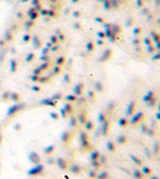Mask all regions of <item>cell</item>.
<instances>
[{
    "mask_svg": "<svg viewBox=\"0 0 160 179\" xmlns=\"http://www.w3.org/2000/svg\"><path fill=\"white\" fill-rule=\"evenodd\" d=\"M143 117H145V113H143L142 111H137V113H135V115L131 117V119L129 121V123L133 124V125H135L136 123H140V122L143 119Z\"/></svg>",
    "mask_w": 160,
    "mask_h": 179,
    "instance_id": "1",
    "label": "cell"
},
{
    "mask_svg": "<svg viewBox=\"0 0 160 179\" xmlns=\"http://www.w3.org/2000/svg\"><path fill=\"white\" fill-rule=\"evenodd\" d=\"M109 128H110V122L106 119L102 123V128H100V134L103 136H108L109 135Z\"/></svg>",
    "mask_w": 160,
    "mask_h": 179,
    "instance_id": "2",
    "label": "cell"
},
{
    "mask_svg": "<svg viewBox=\"0 0 160 179\" xmlns=\"http://www.w3.org/2000/svg\"><path fill=\"white\" fill-rule=\"evenodd\" d=\"M135 110H136V102H135V100H131L128 104V106H127L126 115H127V116H133L134 112H135Z\"/></svg>",
    "mask_w": 160,
    "mask_h": 179,
    "instance_id": "3",
    "label": "cell"
},
{
    "mask_svg": "<svg viewBox=\"0 0 160 179\" xmlns=\"http://www.w3.org/2000/svg\"><path fill=\"white\" fill-rule=\"evenodd\" d=\"M116 140H117L118 144H126V143L128 142V137L126 135H118Z\"/></svg>",
    "mask_w": 160,
    "mask_h": 179,
    "instance_id": "4",
    "label": "cell"
},
{
    "mask_svg": "<svg viewBox=\"0 0 160 179\" xmlns=\"http://www.w3.org/2000/svg\"><path fill=\"white\" fill-rule=\"evenodd\" d=\"M128 124H129V121H128V118H120L118 119V125L120 127H128Z\"/></svg>",
    "mask_w": 160,
    "mask_h": 179,
    "instance_id": "5",
    "label": "cell"
},
{
    "mask_svg": "<svg viewBox=\"0 0 160 179\" xmlns=\"http://www.w3.org/2000/svg\"><path fill=\"white\" fill-rule=\"evenodd\" d=\"M157 103H158V102H157V97H155V96H154L152 99H149L148 102H146V104H147L149 107H153L154 105H157Z\"/></svg>",
    "mask_w": 160,
    "mask_h": 179,
    "instance_id": "6",
    "label": "cell"
},
{
    "mask_svg": "<svg viewBox=\"0 0 160 179\" xmlns=\"http://www.w3.org/2000/svg\"><path fill=\"white\" fill-rule=\"evenodd\" d=\"M106 147H108V149H109L110 152H115V150H116V144L112 142V141H108Z\"/></svg>",
    "mask_w": 160,
    "mask_h": 179,
    "instance_id": "7",
    "label": "cell"
},
{
    "mask_svg": "<svg viewBox=\"0 0 160 179\" xmlns=\"http://www.w3.org/2000/svg\"><path fill=\"white\" fill-rule=\"evenodd\" d=\"M133 176H134V178H142V177H143V173H142L140 170L135 168L134 172H133Z\"/></svg>",
    "mask_w": 160,
    "mask_h": 179,
    "instance_id": "8",
    "label": "cell"
},
{
    "mask_svg": "<svg viewBox=\"0 0 160 179\" xmlns=\"http://www.w3.org/2000/svg\"><path fill=\"white\" fill-rule=\"evenodd\" d=\"M153 97H154V92H153V91H149V92H147V94L143 97V100H145V102H148V100L152 99Z\"/></svg>",
    "mask_w": 160,
    "mask_h": 179,
    "instance_id": "9",
    "label": "cell"
},
{
    "mask_svg": "<svg viewBox=\"0 0 160 179\" xmlns=\"http://www.w3.org/2000/svg\"><path fill=\"white\" fill-rule=\"evenodd\" d=\"M104 54H105V55H104L103 57H100V61H106V60L111 56V50H109V49H108V50H105V53H104Z\"/></svg>",
    "mask_w": 160,
    "mask_h": 179,
    "instance_id": "10",
    "label": "cell"
},
{
    "mask_svg": "<svg viewBox=\"0 0 160 179\" xmlns=\"http://www.w3.org/2000/svg\"><path fill=\"white\" fill-rule=\"evenodd\" d=\"M130 159H131V160H133V161H134V162H135V164H136L137 166H141V165H142L141 160H140L139 158H136L135 155H130Z\"/></svg>",
    "mask_w": 160,
    "mask_h": 179,
    "instance_id": "11",
    "label": "cell"
},
{
    "mask_svg": "<svg viewBox=\"0 0 160 179\" xmlns=\"http://www.w3.org/2000/svg\"><path fill=\"white\" fill-rule=\"evenodd\" d=\"M153 153L154 154H159L160 153V144L158 142H155L154 146H153Z\"/></svg>",
    "mask_w": 160,
    "mask_h": 179,
    "instance_id": "12",
    "label": "cell"
},
{
    "mask_svg": "<svg viewBox=\"0 0 160 179\" xmlns=\"http://www.w3.org/2000/svg\"><path fill=\"white\" fill-rule=\"evenodd\" d=\"M98 119H99V122L100 123H103L104 121H106L108 118H106V115L104 113V112H100L99 115H98Z\"/></svg>",
    "mask_w": 160,
    "mask_h": 179,
    "instance_id": "13",
    "label": "cell"
},
{
    "mask_svg": "<svg viewBox=\"0 0 160 179\" xmlns=\"http://www.w3.org/2000/svg\"><path fill=\"white\" fill-rule=\"evenodd\" d=\"M99 156H100L99 152H93V153L91 154V160H92V161H93V160H99Z\"/></svg>",
    "mask_w": 160,
    "mask_h": 179,
    "instance_id": "14",
    "label": "cell"
},
{
    "mask_svg": "<svg viewBox=\"0 0 160 179\" xmlns=\"http://www.w3.org/2000/svg\"><path fill=\"white\" fill-rule=\"evenodd\" d=\"M96 88L99 91V92H103L104 91V85H103V82H96Z\"/></svg>",
    "mask_w": 160,
    "mask_h": 179,
    "instance_id": "15",
    "label": "cell"
},
{
    "mask_svg": "<svg viewBox=\"0 0 160 179\" xmlns=\"http://www.w3.org/2000/svg\"><path fill=\"white\" fill-rule=\"evenodd\" d=\"M146 134H147L149 137H153V136H154V134H155V131H154V129H148V128H147Z\"/></svg>",
    "mask_w": 160,
    "mask_h": 179,
    "instance_id": "16",
    "label": "cell"
},
{
    "mask_svg": "<svg viewBox=\"0 0 160 179\" xmlns=\"http://www.w3.org/2000/svg\"><path fill=\"white\" fill-rule=\"evenodd\" d=\"M142 173H143V174H147V176H151L152 171H151L149 167H143V168H142Z\"/></svg>",
    "mask_w": 160,
    "mask_h": 179,
    "instance_id": "17",
    "label": "cell"
},
{
    "mask_svg": "<svg viewBox=\"0 0 160 179\" xmlns=\"http://www.w3.org/2000/svg\"><path fill=\"white\" fill-rule=\"evenodd\" d=\"M98 178H109V172H102L98 174Z\"/></svg>",
    "mask_w": 160,
    "mask_h": 179,
    "instance_id": "18",
    "label": "cell"
},
{
    "mask_svg": "<svg viewBox=\"0 0 160 179\" xmlns=\"http://www.w3.org/2000/svg\"><path fill=\"white\" fill-rule=\"evenodd\" d=\"M86 128H87V129H89V130H92V129H93V123H92V122H90V121H89V122H87V123H86Z\"/></svg>",
    "mask_w": 160,
    "mask_h": 179,
    "instance_id": "19",
    "label": "cell"
},
{
    "mask_svg": "<svg viewBox=\"0 0 160 179\" xmlns=\"http://www.w3.org/2000/svg\"><path fill=\"white\" fill-rule=\"evenodd\" d=\"M114 107H115V103H110V104H108V109H109V111L114 110Z\"/></svg>",
    "mask_w": 160,
    "mask_h": 179,
    "instance_id": "20",
    "label": "cell"
},
{
    "mask_svg": "<svg viewBox=\"0 0 160 179\" xmlns=\"http://www.w3.org/2000/svg\"><path fill=\"white\" fill-rule=\"evenodd\" d=\"M145 154L148 156V158H151V153H149V149H147V148H145Z\"/></svg>",
    "mask_w": 160,
    "mask_h": 179,
    "instance_id": "21",
    "label": "cell"
},
{
    "mask_svg": "<svg viewBox=\"0 0 160 179\" xmlns=\"http://www.w3.org/2000/svg\"><path fill=\"white\" fill-rule=\"evenodd\" d=\"M99 158H100L99 160H100L103 164H106V158H105V156H99Z\"/></svg>",
    "mask_w": 160,
    "mask_h": 179,
    "instance_id": "22",
    "label": "cell"
},
{
    "mask_svg": "<svg viewBox=\"0 0 160 179\" xmlns=\"http://www.w3.org/2000/svg\"><path fill=\"white\" fill-rule=\"evenodd\" d=\"M153 60H160V51L157 54V55H154V56H153Z\"/></svg>",
    "mask_w": 160,
    "mask_h": 179,
    "instance_id": "23",
    "label": "cell"
},
{
    "mask_svg": "<svg viewBox=\"0 0 160 179\" xmlns=\"http://www.w3.org/2000/svg\"><path fill=\"white\" fill-rule=\"evenodd\" d=\"M155 118L160 121V111H157V113H155Z\"/></svg>",
    "mask_w": 160,
    "mask_h": 179,
    "instance_id": "24",
    "label": "cell"
},
{
    "mask_svg": "<svg viewBox=\"0 0 160 179\" xmlns=\"http://www.w3.org/2000/svg\"><path fill=\"white\" fill-rule=\"evenodd\" d=\"M141 129H142V131H143V133H146V130H147V127H146V125H142V127H141Z\"/></svg>",
    "mask_w": 160,
    "mask_h": 179,
    "instance_id": "25",
    "label": "cell"
},
{
    "mask_svg": "<svg viewBox=\"0 0 160 179\" xmlns=\"http://www.w3.org/2000/svg\"><path fill=\"white\" fill-rule=\"evenodd\" d=\"M89 97H91V98H95V93H93V92H90V93H89Z\"/></svg>",
    "mask_w": 160,
    "mask_h": 179,
    "instance_id": "26",
    "label": "cell"
},
{
    "mask_svg": "<svg viewBox=\"0 0 160 179\" xmlns=\"http://www.w3.org/2000/svg\"><path fill=\"white\" fill-rule=\"evenodd\" d=\"M159 104H158V111H160V102H158Z\"/></svg>",
    "mask_w": 160,
    "mask_h": 179,
    "instance_id": "27",
    "label": "cell"
}]
</instances>
